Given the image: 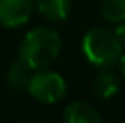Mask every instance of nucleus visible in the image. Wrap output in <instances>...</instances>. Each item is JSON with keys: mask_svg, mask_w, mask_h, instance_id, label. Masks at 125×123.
I'll return each instance as SVG.
<instances>
[{"mask_svg": "<svg viewBox=\"0 0 125 123\" xmlns=\"http://www.w3.org/2000/svg\"><path fill=\"white\" fill-rule=\"evenodd\" d=\"M61 36L49 27H37L25 34L19 46V61L31 71L46 69L61 52Z\"/></svg>", "mask_w": 125, "mask_h": 123, "instance_id": "1", "label": "nucleus"}, {"mask_svg": "<svg viewBox=\"0 0 125 123\" xmlns=\"http://www.w3.org/2000/svg\"><path fill=\"white\" fill-rule=\"evenodd\" d=\"M81 49L86 59L96 67H112L118 62L122 54V46L115 39L113 32L103 27L90 29L83 37Z\"/></svg>", "mask_w": 125, "mask_h": 123, "instance_id": "2", "label": "nucleus"}, {"mask_svg": "<svg viewBox=\"0 0 125 123\" xmlns=\"http://www.w3.org/2000/svg\"><path fill=\"white\" fill-rule=\"evenodd\" d=\"M27 91L36 101L44 103V104H52L64 98L66 81L58 73L39 69L36 74L31 76L29 84H27Z\"/></svg>", "mask_w": 125, "mask_h": 123, "instance_id": "3", "label": "nucleus"}, {"mask_svg": "<svg viewBox=\"0 0 125 123\" xmlns=\"http://www.w3.org/2000/svg\"><path fill=\"white\" fill-rule=\"evenodd\" d=\"M34 0H0V25L5 29L21 27L31 19Z\"/></svg>", "mask_w": 125, "mask_h": 123, "instance_id": "4", "label": "nucleus"}, {"mask_svg": "<svg viewBox=\"0 0 125 123\" xmlns=\"http://www.w3.org/2000/svg\"><path fill=\"white\" fill-rule=\"evenodd\" d=\"M62 120L66 123H98L102 122V116L90 103L73 101L64 108Z\"/></svg>", "mask_w": 125, "mask_h": 123, "instance_id": "5", "label": "nucleus"}, {"mask_svg": "<svg viewBox=\"0 0 125 123\" xmlns=\"http://www.w3.org/2000/svg\"><path fill=\"white\" fill-rule=\"evenodd\" d=\"M120 89L118 84V78L108 71L106 67H103V71H100L93 81V91L100 100H112Z\"/></svg>", "mask_w": 125, "mask_h": 123, "instance_id": "6", "label": "nucleus"}, {"mask_svg": "<svg viewBox=\"0 0 125 123\" xmlns=\"http://www.w3.org/2000/svg\"><path fill=\"white\" fill-rule=\"evenodd\" d=\"M36 7L47 20L61 22L69 14L71 2L69 0H36Z\"/></svg>", "mask_w": 125, "mask_h": 123, "instance_id": "7", "label": "nucleus"}, {"mask_svg": "<svg viewBox=\"0 0 125 123\" xmlns=\"http://www.w3.org/2000/svg\"><path fill=\"white\" fill-rule=\"evenodd\" d=\"M31 79V69L24 64V62L17 61L14 62L9 71H7V83L12 89L15 91H22V89H27V84Z\"/></svg>", "mask_w": 125, "mask_h": 123, "instance_id": "8", "label": "nucleus"}, {"mask_svg": "<svg viewBox=\"0 0 125 123\" xmlns=\"http://www.w3.org/2000/svg\"><path fill=\"white\" fill-rule=\"evenodd\" d=\"M100 14L106 22L120 24L125 20V0H103L100 5Z\"/></svg>", "mask_w": 125, "mask_h": 123, "instance_id": "9", "label": "nucleus"}, {"mask_svg": "<svg viewBox=\"0 0 125 123\" xmlns=\"http://www.w3.org/2000/svg\"><path fill=\"white\" fill-rule=\"evenodd\" d=\"M113 36H115V39L118 41V44L122 46V49H125V24L117 25V29L113 30Z\"/></svg>", "mask_w": 125, "mask_h": 123, "instance_id": "10", "label": "nucleus"}, {"mask_svg": "<svg viewBox=\"0 0 125 123\" xmlns=\"http://www.w3.org/2000/svg\"><path fill=\"white\" fill-rule=\"evenodd\" d=\"M118 66H120V73L125 76V54H120V57H118Z\"/></svg>", "mask_w": 125, "mask_h": 123, "instance_id": "11", "label": "nucleus"}]
</instances>
